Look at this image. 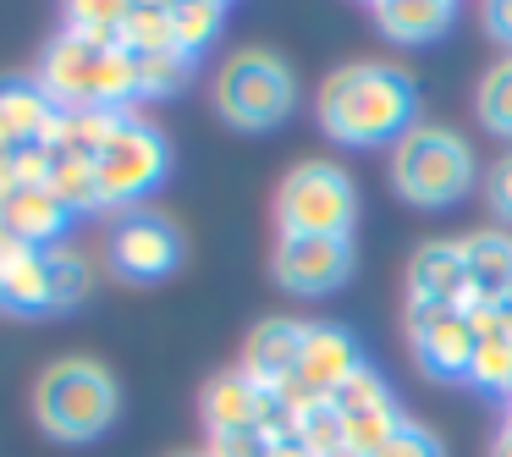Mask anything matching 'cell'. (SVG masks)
Listing matches in <instances>:
<instances>
[{
	"mask_svg": "<svg viewBox=\"0 0 512 457\" xmlns=\"http://www.w3.org/2000/svg\"><path fill=\"white\" fill-rule=\"evenodd\" d=\"M314 111H320L325 138H336L342 149H380V144L391 149L419 122V89L402 67L353 61V67H336L320 83Z\"/></svg>",
	"mask_w": 512,
	"mask_h": 457,
	"instance_id": "6da1fadb",
	"label": "cell"
},
{
	"mask_svg": "<svg viewBox=\"0 0 512 457\" xmlns=\"http://www.w3.org/2000/svg\"><path fill=\"white\" fill-rule=\"evenodd\" d=\"M34 83L56 111H127L138 100V56L133 50H94L61 28L34 67Z\"/></svg>",
	"mask_w": 512,
	"mask_h": 457,
	"instance_id": "7a4b0ae2",
	"label": "cell"
},
{
	"mask_svg": "<svg viewBox=\"0 0 512 457\" xmlns=\"http://www.w3.org/2000/svg\"><path fill=\"white\" fill-rule=\"evenodd\" d=\"M116 408H122V391H116L111 369L94 364V358H61L39 375L34 386V419L50 441L67 446H89L100 441L116 424Z\"/></svg>",
	"mask_w": 512,
	"mask_h": 457,
	"instance_id": "3957f363",
	"label": "cell"
},
{
	"mask_svg": "<svg viewBox=\"0 0 512 457\" xmlns=\"http://www.w3.org/2000/svg\"><path fill=\"white\" fill-rule=\"evenodd\" d=\"M391 188L413 210H446L474 188V149L441 122H413L391 144Z\"/></svg>",
	"mask_w": 512,
	"mask_h": 457,
	"instance_id": "277c9868",
	"label": "cell"
},
{
	"mask_svg": "<svg viewBox=\"0 0 512 457\" xmlns=\"http://www.w3.org/2000/svg\"><path fill=\"white\" fill-rule=\"evenodd\" d=\"M298 105V78L276 50H237L215 72V111L237 133H276Z\"/></svg>",
	"mask_w": 512,
	"mask_h": 457,
	"instance_id": "5b68a950",
	"label": "cell"
},
{
	"mask_svg": "<svg viewBox=\"0 0 512 457\" xmlns=\"http://www.w3.org/2000/svg\"><path fill=\"white\" fill-rule=\"evenodd\" d=\"M358 188L336 160H298L276 188L281 237H353Z\"/></svg>",
	"mask_w": 512,
	"mask_h": 457,
	"instance_id": "8992f818",
	"label": "cell"
},
{
	"mask_svg": "<svg viewBox=\"0 0 512 457\" xmlns=\"http://www.w3.org/2000/svg\"><path fill=\"white\" fill-rule=\"evenodd\" d=\"M171 171V149L166 138H160V127H149L144 116L127 111L122 127H116V138L94 155V177H100V193L105 204H138L144 193H155L160 182H166Z\"/></svg>",
	"mask_w": 512,
	"mask_h": 457,
	"instance_id": "52a82bcc",
	"label": "cell"
},
{
	"mask_svg": "<svg viewBox=\"0 0 512 457\" xmlns=\"http://www.w3.org/2000/svg\"><path fill=\"white\" fill-rule=\"evenodd\" d=\"M408 347L419 358L424 375L435 380H468L479 347V325L468 309H446V303H408Z\"/></svg>",
	"mask_w": 512,
	"mask_h": 457,
	"instance_id": "ba28073f",
	"label": "cell"
},
{
	"mask_svg": "<svg viewBox=\"0 0 512 457\" xmlns=\"http://www.w3.org/2000/svg\"><path fill=\"white\" fill-rule=\"evenodd\" d=\"M353 237H276L270 276L292 298H325V292L353 281Z\"/></svg>",
	"mask_w": 512,
	"mask_h": 457,
	"instance_id": "9c48e42d",
	"label": "cell"
},
{
	"mask_svg": "<svg viewBox=\"0 0 512 457\" xmlns=\"http://www.w3.org/2000/svg\"><path fill=\"white\" fill-rule=\"evenodd\" d=\"M331 408H336V419H342V441L364 457H375L380 446L408 424V413L397 408V397H391V386L380 380V369H369V364L336 391Z\"/></svg>",
	"mask_w": 512,
	"mask_h": 457,
	"instance_id": "30bf717a",
	"label": "cell"
},
{
	"mask_svg": "<svg viewBox=\"0 0 512 457\" xmlns=\"http://www.w3.org/2000/svg\"><path fill=\"white\" fill-rule=\"evenodd\" d=\"M111 265L122 270L127 281H160L182 265V232L177 221L155 210H127L122 221L111 226Z\"/></svg>",
	"mask_w": 512,
	"mask_h": 457,
	"instance_id": "8fae6325",
	"label": "cell"
},
{
	"mask_svg": "<svg viewBox=\"0 0 512 457\" xmlns=\"http://www.w3.org/2000/svg\"><path fill=\"white\" fill-rule=\"evenodd\" d=\"M364 369V347H358L353 331H342V325L331 320H309V331H303V353H298V369H292V380H298L309 397L331 402L336 391L347 386V380Z\"/></svg>",
	"mask_w": 512,
	"mask_h": 457,
	"instance_id": "7c38bea8",
	"label": "cell"
},
{
	"mask_svg": "<svg viewBox=\"0 0 512 457\" xmlns=\"http://www.w3.org/2000/svg\"><path fill=\"white\" fill-rule=\"evenodd\" d=\"M408 303H446V309H474V287H468V259L463 243H424L408 265Z\"/></svg>",
	"mask_w": 512,
	"mask_h": 457,
	"instance_id": "4fadbf2b",
	"label": "cell"
},
{
	"mask_svg": "<svg viewBox=\"0 0 512 457\" xmlns=\"http://www.w3.org/2000/svg\"><path fill=\"white\" fill-rule=\"evenodd\" d=\"M303 331L309 320H265L248 331V347H243V375L254 380L259 391H276L281 380H292L298 369V353H303Z\"/></svg>",
	"mask_w": 512,
	"mask_h": 457,
	"instance_id": "5bb4252c",
	"label": "cell"
},
{
	"mask_svg": "<svg viewBox=\"0 0 512 457\" xmlns=\"http://www.w3.org/2000/svg\"><path fill=\"white\" fill-rule=\"evenodd\" d=\"M0 215H6V226H12L17 243L39 248V254L61 248V232L72 226V210L50 188H12L6 199H0Z\"/></svg>",
	"mask_w": 512,
	"mask_h": 457,
	"instance_id": "9a60e30c",
	"label": "cell"
},
{
	"mask_svg": "<svg viewBox=\"0 0 512 457\" xmlns=\"http://www.w3.org/2000/svg\"><path fill=\"white\" fill-rule=\"evenodd\" d=\"M50 122H56V105L34 78H0V138L6 144L12 149L45 144Z\"/></svg>",
	"mask_w": 512,
	"mask_h": 457,
	"instance_id": "2e32d148",
	"label": "cell"
},
{
	"mask_svg": "<svg viewBox=\"0 0 512 457\" xmlns=\"http://www.w3.org/2000/svg\"><path fill=\"white\" fill-rule=\"evenodd\" d=\"M369 17L391 45H430L457 23V6L452 0H380V6H369Z\"/></svg>",
	"mask_w": 512,
	"mask_h": 457,
	"instance_id": "e0dca14e",
	"label": "cell"
},
{
	"mask_svg": "<svg viewBox=\"0 0 512 457\" xmlns=\"http://www.w3.org/2000/svg\"><path fill=\"white\" fill-rule=\"evenodd\" d=\"M199 413H204V424H210V435L215 430H254V424L265 419V391H259L243 369H221V375L204 386Z\"/></svg>",
	"mask_w": 512,
	"mask_h": 457,
	"instance_id": "ac0fdd59",
	"label": "cell"
},
{
	"mask_svg": "<svg viewBox=\"0 0 512 457\" xmlns=\"http://www.w3.org/2000/svg\"><path fill=\"white\" fill-rule=\"evenodd\" d=\"M463 243V259H468V287H474V309H490L501 292L512 287V237L501 232H474V237H457Z\"/></svg>",
	"mask_w": 512,
	"mask_h": 457,
	"instance_id": "d6986e66",
	"label": "cell"
},
{
	"mask_svg": "<svg viewBox=\"0 0 512 457\" xmlns=\"http://www.w3.org/2000/svg\"><path fill=\"white\" fill-rule=\"evenodd\" d=\"M0 309L50 314V265L39 248H17V254L0 259Z\"/></svg>",
	"mask_w": 512,
	"mask_h": 457,
	"instance_id": "ffe728a7",
	"label": "cell"
},
{
	"mask_svg": "<svg viewBox=\"0 0 512 457\" xmlns=\"http://www.w3.org/2000/svg\"><path fill=\"white\" fill-rule=\"evenodd\" d=\"M45 188L56 193L61 204H67L72 215H100L111 210L100 193V177H94V160H72V155H50V177Z\"/></svg>",
	"mask_w": 512,
	"mask_h": 457,
	"instance_id": "44dd1931",
	"label": "cell"
},
{
	"mask_svg": "<svg viewBox=\"0 0 512 457\" xmlns=\"http://www.w3.org/2000/svg\"><path fill=\"white\" fill-rule=\"evenodd\" d=\"M221 28H226L221 0H182V6H171V45H177L188 61H199L204 50L221 39Z\"/></svg>",
	"mask_w": 512,
	"mask_h": 457,
	"instance_id": "7402d4cb",
	"label": "cell"
},
{
	"mask_svg": "<svg viewBox=\"0 0 512 457\" xmlns=\"http://www.w3.org/2000/svg\"><path fill=\"white\" fill-rule=\"evenodd\" d=\"M122 23H127V0H78V6H67V34L94 50H122Z\"/></svg>",
	"mask_w": 512,
	"mask_h": 457,
	"instance_id": "603a6c76",
	"label": "cell"
},
{
	"mask_svg": "<svg viewBox=\"0 0 512 457\" xmlns=\"http://www.w3.org/2000/svg\"><path fill=\"white\" fill-rule=\"evenodd\" d=\"M50 265V309H78V303H89L94 292V265L89 254H78V248H50L45 254Z\"/></svg>",
	"mask_w": 512,
	"mask_h": 457,
	"instance_id": "cb8c5ba5",
	"label": "cell"
},
{
	"mask_svg": "<svg viewBox=\"0 0 512 457\" xmlns=\"http://www.w3.org/2000/svg\"><path fill=\"white\" fill-rule=\"evenodd\" d=\"M468 386L485 391V397H512V342L496 331H479L474 347V364H468Z\"/></svg>",
	"mask_w": 512,
	"mask_h": 457,
	"instance_id": "d4e9b609",
	"label": "cell"
},
{
	"mask_svg": "<svg viewBox=\"0 0 512 457\" xmlns=\"http://www.w3.org/2000/svg\"><path fill=\"white\" fill-rule=\"evenodd\" d=\"M122 50H133V56H160V50H177V45H171V6H155V0L127 6Z\"/></svg>",
	"mask_w": 512,
	"mask_h": 457,
	"instance_id": "484cf974",
	"label": "cell"
},
{
	"mask_svg": "<svg viewBox=\"0 0 512 457\" xmlns=\"http://www.w3.org/2000/svg\"><path fill=\"white\" fill-rule=\"evenodd\" d=\"M474 105H479V122H485V133H496V138H507V144H512V56H501L496 67L479 78Z\"/></svg>",
	"mask_w": 512,
	"mask_h": 457,
	"instance_id": "4316f807",
	"label": "cell"
},
{
	"mask_svg": "<svg viewBox=\"0 0 512 457\" xmlns=\"http://www.w3.org/2000/svg\"><path fill=\"white\" fill-rule=\"evenodd\" d=\"M193 83V61L182 50H160V56H138V100H166Z\"/></svg>",
	"mask_w": 512,
	"mask_h": 457,
	"instance_id": "83f0119b",
	"label": "cell"
},
{
	"mask_svg": "<svg viewBox=\"0 0 512 457\" xmlns=\"http://www.w3.org/2000/svg\"><path fill=\"white\" fill-rule=\"evenodd\" d=\"M298 441L309 446L314 457H325V452H336V446H347V441H342V419H336L331 402H314V408L303 413V419H298Z\"/></svg>",
	"mask_w": 512,
	"mask_h": 457,
	"instance_id": "f1b7e54d",
	"label": "cell"
},
{
	"mask_svg": "<svg viewBox=\"0 0 512 457\" xmlns=\"http://www.w3.org/2000/svg\"><path fill=\"white\" fill-rule=\"evenodd\" d=\"M375 457H446V446H441V435H435V430H424V424L408 419Z\"/></svg>",
	"mask_w": 512,
	"mask_h": 457,
	"instance_id": "f546056e",
	"label": "cell"
},
{
	"mask_svg": "<svg viewBox=\"0 0 512 457\" xmlns=\"http://www.w3.org/2000/svg\"><path fill=\"white\" fill-rule=\"evenodd\" d=\"M270 452V435L259 430H215L210 446H204V457H265Z\"/></svg>",
	"mask_w": 512,
	"mask_h": 457,
	"instance_id": "4dcf8cb0",
	"label": "cell"
},
{
	"mask_svg": "<svg viewBox=\"0 0 512 457\" xmlns=\"http://www.w3.org/2000/svg\"><path fill=\"white\" fill-rule=\"evenodd\" d=\"M485 199H490V210H496L501 221H512V155H501L496 166H490V177H485Z\"/></svg>",
	"mask_w": 512,
	"mask_h": 457,
	"instance_id": "1f68e13d",
	"label": "cell"
},
{
	"mask_svg": "<svg viewBox=\"0 0 512 457\" xmlns=\"http://www.w3.org/2000/svg\"><path fill=\"white\" fill-rule=\"evenodd\" d=\"M474 325H479V331H496V336H507V342H512V287L501 292V298L490 303V309H479V314H474Z\"/></svg>",
	"mask_w": 512,
	"mask_h": 457,
	"instance_id": "d6a6232c",
	"label": "cell"
},
{
	"mask_svg": "<svg viewBox=\"0 0 512 457\" xmlns=\"http://www.w3.org/2000/svg\"><path fill=\"white\" fill-rule=\"evenodd\" d=\"M479 17H485V34L496 39V45H507V56H512V0H490Z\"/></svg>",
	"mask_w": 512,
	"mask_h": 457,
	"instance_id": "836d02e7",
	"label": "cell"
},
{
	"mask_svg": "<svg viewBox=\"0 0 512 457\" xmlns=\"http://www.w3.org/2000/svg\"><path fill=\"white\" fill-rule=\"evenodd\" d=\"M265 457H314V452L298 441V435H281V441H270V452H265Z\"/></svg>",
	"mask_w": 512,
	"mask_h": 457,
	"instance_id": "e575fe53",
	"label": "cell"
},
{
	"mask_svg": "<svg viewBox=\"0 0 512 457\" xmlns=\"http://www.w3.org/2000/svg\"><path fill=\"white\" fill-rule=\"evenodd\" d=\"M490 457H512V430L496 435V446H490Z\"/></svg>",
	"mask_w": 512,
	"mask_h": 457,
	"instance_id": "d590c367",
	"label": "cell"
},
{
	"mask_svg": "<svg viewBox=\"0 0 512 457\" xmlns=\"http://www.w3.org/2000/svg\"><path fill=\"white\" fill-rule=\"evenodd\" d=\"M325 457H364V452H353V446H336V452H325Z\"/></svg>",
	"mask_w": 512,
	"mask_h": 457,
	"instance_id": "8d00e7d4",
	"label": "cell"
},
{
	"mask_svg": "<svg viewBox=\"0 0 512 457\" xmlns=\"http://www.w3.org/2000/svg\"><path fill=\"white\" fill-rule=\"evenodd\" d=\"M501 430H512V397H507V424H501Z\"/></svg>",
	"mask_w": 512,
	"mask_h": 457,
	"instance_id": "74e56055",
	"label": "cell"
}]
</instances>
